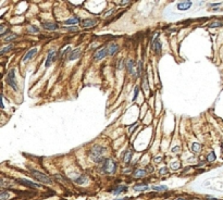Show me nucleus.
<instances>
[{
	"instance_id": "1",
	"label": "nucleus",
	"mask_w": 223,
	"mask_h": 200,
	"mask_svg": "<svg viewBox=\"0 0 223 200\" xmlns=\"http://www.w3.org/2000/svg\"><path fill=\"white\" fill-rule=\"evenodd\" d=\"M105 151H106V148H105V147L100 146V145H94V146L89 149L88 156L91 157V159L93 161L99 163L100 161H101V162L103 161L102 154Z\"/></svg>"
},
{
	"instance_id": "2",
	"label": "nucleus",
	"mask_w": 223,
	"mask_h": 200,
	"mask_svg": "<svg viewBox=\"0 0 223 200\" xmlns=\"http://www.w3.org/2000/svg\"><path fill=\"white\" fill-rule=\"evenodd\" d=\"M101 163L102 164L100 167V170L105 174H113L116 171L118 164H116L114 160H112V159H105Z\"/></svg>"
},
{
	"instance_id": "3",
	"label": "nucleus",
	"mask_w": 223,
	"mask_h": 200,
	"mask_svg": "<svg viewBox=\"0 0 223 200\" xmlns=\"http://www.w3.org/2000/svg\"><path fill=\"white\" fill-rule=\"evenodd\" d=\"M31 174H32V176H33L34 178L37 179V181H39V182H41V183H44V184H52V179L50 178L49 176H47L46 174L41 173V172L36 171V170H32V171H31Z\"/></svg>"
},
{
	"instance_id": "4",
	"label": "nucleus",
	"mask_w": 223,
	"mask_h": 200,
	"mask_svg": "<svg viewBox=\"0 0 223 200\" xmlns=\"http://www.w3.org/2000/svg\"><path fill=\"white\" fill-rule=\"evenodd\" d=\"M7 82H8V84L14 90H17V81H15V70H14V69H11V70L9 71L8 75H7Z\"/></svg>"
},
{
	"instance_id": "5",
	"label": "nucleus",
	"mask_w": 223,
	"mask_h": 200,
	"mask_svg": "<svg viewBox=\"0 0 223 200\" xmlns=\"http://www.w3.org/2000/svg\"><path fill=\"white\" fill-rule=\"evenodd\" d=\"M57 59V49L56 48H51L48 52V56H47V59H46V62H45V67H49L52 63L56 61Z\"/></svg>"
},
{
	"instance_id": "6",
	"label": "nucleus",
	"mask_w": 223,
	"mask_h": 200,
	"mask_svg": "<svg viewBox=\"0 0 223 200\" xmlns=\"http://www.w3.org/2000/svg\"><path fill=\"white\" fill-rule=\"evenodd\" d=\"M125 67L128 69V72L133 76H137V65L135 64V61L133 59H128L126 61Z\"/></svg>"
},
{
	"instance_id": "7",
	"label": "nucleus",
	"mask_w": 223,
	"mask_h": 200,
	"mask_svg": "<svg viewBox=\"0 0 223 200\" xmlns=\"http://www.w3.org/2000/svg\"><path fill=\"white\" fill-rule=\"evenodd\" d=\"M82 54V49L81 48H76V49L71 50V52L68 56V60L69 61H74L76 59H79Z\"/></svg>"
},
{
	"instance_id": "8",
	"label": "nucleus",
	"mask_w": 223,
	"mask_h": 200,
	"mask_svg": "<svg viewBox=\"0 0 223 200\" xmlns=\"http://www.w3.org/2000/svg\"><path fill=\"white\" fill-rule=\"evenodd\" d=\"M17 182H19L20 184H22V185L26 186V187H29V188H41V185L34 183V182H31V181H29V179L20 178V179H17Z\"/></svg>"
},
{
	"instance_id": "9",
	"label": "nucleus",
	"mask_w": 223,
	"mask_h": 200,
	"mask_svg": "<svg viewBox=\"0 0 223 200\" xmlns=\"http://www.w3.org/2000/svg\"><path fill=\"white\" fill-rule=\"evenodd\" d=\"M107 54H108V49L107 48H101V49H99L98 51H96L94 58H95L96 61H100V60H102V59L105 58Z\"/></svg>"
},
{
	"instance_id": "10",
	"label": "nucleus",
	"mask_w": 223,
	"mask_h": 200,
	"mask_svg": "<svg viewBox=\"0 0 223 200\" xmlns=\"http://www.w3.org/2000/svg\"><path fill=\"white\" fill-rule=\"evenodd\" d=\"M107 49H108V54H109V56H114V54H116L119 52L120 47L118 46L116 44H114V42H112V44H110V45L107 47Z\"/></svg>"
},
{
	"instance_id": "11",
	"label": "nucleus",
	"mask_w": 223,
	"mask_h": 200,
	"mask_svg": "<svg viewBox=\"0 0 223 200\" xmlns=\"http://www.w3.org/2000/svg\"><path fill=\"white\" fill-rule=\"evenodd\" d=\"M37 51H38L37 48H32V49H29V51L25 53L24 58H23V62H27V61H29L35 54L37 53Z\"/></svg>"
},
{
	"instance_id": "12",
	"label": "nucleus",
	"mask_w": 223,
	"mask_h": 200,
	"mask_svg": "<svg viewBox=\"0 0 223 200\" xmlns=\"http://www.w3.org/2000/svg\"><path fill=\"white\" fill-rule=\"evenodd\" d=\"M96 24H97V21L94 20V19H86V20H83L82 21V27H84V28L93 27Z\"/></svg>"
},
{
	"instance_id": "13",
	"label": "nucleus",
	"mask_w": 223,
	"mask_h": 200,
	"mask_svg": "<svg viewBox=\"0 0 223 200\" xmlns=\"http://www.w3.org/2000/svg\"><path fill=\"white\" fill-rule=\"evenodd\" d=\"M41 26L48 31H56L58 28V24L54 22H44V23H41Z\"/></svg>"
},
{
	"instance_id": "14",
	"label": "nucleus",
	"mask_w": 223,
	"mask_h": 200,
	"mask_svg": "<svg viewBox=\"0 0 223 200\" xmlns=\"http://www.w3.org/2000/svg\"><path fill=\"white\" fill-rule=\"evenodd\" d=\"M128 190V186H125V185H119V186H116L112 189V192L114 194V195H119V194H122V192H126Z\"/></svg>"
},
{
	"instance_id": "15",
	"label": "nucleus",
	"mask_w": 223,
	"mask_h": 200,
	"mask_svg": "<svg viewBox=\"0 0 223 200\" xmlns=\"http://www.w3.org/2000/svg\"><path fill=\"white\" fill-rule=\"evenodd\" d=\"M153 49L157 54H159L160 52H161V42H160L159 39H155V40H153Z\"/></svg>"
},
{
	"instance_id": "16",
	"label": "nucleus",
	"mask_w": 223,
	"mask_h": 200,
	"mask_svg": "<svg viewBox=\"0 0 223 200\" xmlns=\"http://www.w3.org/2000/svg\"><path fill=\"white\" fill-rule=\"evenodd\" d=\"M190 6H192V2H190V1H183V2H180V3L178 4V9L181 10V11H185V10L190 8Z\"/></svg>"
},
{
	"instance_id": "17",
	"label": "nucleus",
	"mask_w": 223,
	"mask_h": 200,
	"mask_svg": "<svg viewBox=\"0 0 223 200\" xmlns=\"http://www.w3.org/2000/svg\"><path fill=\"white\" fill-rule=\"evenodd\" d=\"M132 156H133V151L132 150H126L125 151V153H124V157H123V161L124 163H130L131 161V159H132Z\"/></svg>"
},
{
	"instance_id": "18",
	"label": "nucleus",
	"mask_w": 223,
	"mask_h": 200,
	"mask_svg": "<svg viewBox=\"0 0 223 200\" xmlns=\"http://www.w3.org/2000/svg\"><path fill=\"white\" fill-rule=\"evenodd\" d=\"M148 185L147 184H139V185H136V186H134V190H136V192H146V190H148Z\"/></svg>"
},
{
	"instance_id": "19",
	"label": "nucleus",
	"mask_w": 223,
	"mask_h": 200,
	"mask_svg": "<svg viewBox=\"0 0 223 200\" xmlns=\"http://www.w3.org/2000/svg\"><path fill=\"white\" fill-rule=\"evenodd\" d=\"M145 175H146V171L145 170H136L133 173V176L135 178H141V177H144Z\"/></svg>"
},
{
	"instance_id": "20",
	"label": "nucleus",
	"mask_w": 223,
	"mask_h": 200,
	"mask_svg": "<svg viewBox=\"0 0 223 200\" xmlns=\"http://www.w3.org/2000/svg\"><path fill=\"white\" fill-rule=\"evenodd\" d=\"M74 182L76 184H79V185H84L87 182V177L85 175H81V176H79V177H76L74 179Z\"/></svg>"
},
{
	"instance_id": "21",
	"label": "nucleus",
	"mask_w": 223,
	"mask_h": 200,
	"mask_svg": "<svg viewBox=\"0 0 223 200\" xmlns=\"http://www.w3.org/2000/svg\"><path fill=\"white\" fill-rule=\"evenodd\" d=\"M26 32L29 34H36L39 32V28H38L37 26H35V25H29V27L26 28Z\"/></svg>"
},
{
	"instance_id": "22",
	"label": "nucleus",
	"mask_w": 223,
	"mask_h": 200,
	"mask_svg": "<svg viewBox=\"0 0 223 200\" xmlns=\"http://www.w3.org/2000/svg\"><path fill=\"white\" fill-rule=\"evenodd\" d=\"M79 17H71V19H69V20H66V21L64 22V24L66 25H74V24H76V23H79Z\"/></svg>"
},
{
	"instance_id": "23",
	"label": "nucleus",
	"mask_w": 223,
	"mask_h": 200,
	"mask_svg": "<svg viewBox=\"0 0 223 200\" xmlns=\"http://www.w3.org/2000/svg\"><path fill=\"white\" fill-rule=\"evenodd\" d=\"M151 188H153L155 192H167V190H168V187H167V186H164V185H160V186H153Z\"/></svg>"
},
{
	"instance_id": "24",
	"label": "nucleus",
	"mask_w": 223,
	"mask_h": 200,
	"mask_svg": "<svg viewBox=\"0 0 223 200\" xmlns=\"http://www.w3.org/2000/svg\"><path fill=\"white\" fill-rule=\"evenodd\" d=\"M143 74V62L138 61L137 63V76H141Z\"/></svg>"
},
{
	"instance_id": "25",
	"label": "nucleus",
	"mask_w": 223,
	"mask_h": 200,
	"mask_svg": "<svg viewBox=\"0 0 223 200\" xmlns=\"http://www.w3.org/2000/svg\"><path fill=\"white\" fill-rule=\"evenodd\" d=\"M200 149H201V146H200L199 144H197V142H195V144L192 145V151H194V152H196V153L199 152Z\"/></svg>"
},
{
	"instance_id": "26",
	"label": "nucleus",
	"mask_w": 223,
	"mask_h": 200,
	"mask_svg": "<svg viewBox=\"0 0 223 200\" xmlns=\"http://www.w3.org/2000/svg\"><path fill=\"white\" fill-rule=\"evenodd\" d=\"M215 158H217V157H215V153L213 151H211L210 153L208 154V157H207V161H208V162H213L215 160Z\"/></svg>"
},
{
	"instance_id": "27",
	"label": "nucleus",
	"mask_w": 223,
	"mask_h": 200,
	"mask_svg": "<svg viewBox=\"0 0 223 200\" xmlns=\"http://www.w3.org/2000/svg\"><path fill=\"white\" fill-rule=\"evenodd\" d=\"M17 37V34H10V35H8L7 37L4 38V42H12L13 39H15V38Z\"/></svg>"
},
{
	"instance_id": "28",
	"label": "nucleus",
	"mask_w": 223,
	"mask_h": 200,
	"mask_svg": "<svg viewBox=\"0 0 223 200\" xmlns=\"http://www.w3.org/2000/svg\"><path fill=\"white\" fill-rule=\"evenodd\" d=\"M220 26H223V22L215 21V22H213V23H211V24L209 25V27H210V28H213V27H220Z\"/></svg>"
},
{
	"instance_id": "29",
	"label": "nucleus",
	"mask_w": 223,
	"mask_h": 200,
	"mask_svg": "<svg viewBox=\"0 0 223 200\" xmlns=\"http://www.w3.org/2000/svg\"><path fill=\"white\" fill-rule=\"evenodd\" d=\"M12 48H13V45H9V46H6L4 48H2V50H1V51H0V54H1V56H3L6 52L10 51V50L12 49Z\"/></svg>"
},
{
	"instance_id": "30",
	"label": "nucleus",
	"mask_w": 223,
	"mask_h": 200,
	"mask_svg": "<svg viewBox=\"0 0 223 200\" xmlns=\"http://www.w3.org/2000/svg\"><path fill=\"white\" fill-rule=\"evenodd\" d=\"M171 167H172L173 170H178V169L181 167V163L178 162V161H176V162H172L171 163Z\"/></svg>"
},
{
	"instance_id": "31",
	"label": "nucleus",
	"mask_w": 223,
	"mask_h": 200,
	"mask_svg": "<svg viewBox=\"0 0 223 200\" xmlns=\"http://www.w3.org/2000/svg\"><path fill=\"white\" fill-rule=\"evenodd\" d=\"M9 198V194L6 192H2L0 194V200H7Z\"/></svg>"
},
{
	"instance_id": "32",
	"label": "nucleus",
	"mask_w": 223,
	"mask_h": 200,
	"mask_svg": "<svg viewBox=\"0 0 223 200\" xmlns=\"http://www.w3.org/2000/svg\"><path fill=\"white\" fill-rule=\"evenodd\" d=\"M123 67H124V60L123 59H120V60H119V62H118V70L123 69Z\"/></svg>"
},
{
	"instance_id": "33",
	"label": "nucleus",
	"mask_w": 223,
	"mask_h": 200,
	"mask_svg": "<svg viewBox=\"0 0 223 200\" xmlns=\"http://www.w3.org/2000/svg\"><path fill=\"white\" fill-rule=\"evenodd\" d=\"M143 87H144L145 92H149V87H148V85H147V81H146V78H145L144 82H143Z\"/></svg>"
},
{
	"instance_id": "34",
	"label": "nucleus",
	"mask_w": 223,
	"mask_h": 200,
	"mask_svg": "<svg viewBox=\"0 0 223 200\" xmlns=\"http://www.w3.org/2000/svg\"><path fill=\"white\" fill-rule=\"evenodd\" d=\"M159 173H160V175H164V174H168V167H161V169H160V172H159Z\"/></svg>"
},
{
	"instance_id": "35",
	"label": "nucleus",
	"mask_w": 223,
	"mask_h": 200,
	"mask_svg": "<svg viewBox=\"0 0 223 200\" xmlns=\"http://www.w3.org/2000/svg\"><path fill=\"white\" fill-rule=\"evenodd\" d=\"M138 89H139V88H138V86H136V87H135V95H134V98H133V100L136 99L137 95H138Z\"/></svg>"
},
{
	"instance_id": "36",
	"label": "nucleus",
	"mask_w": 223,
	"mask_h": 200,
	"mask_svg": "<svg viewBox=\"0 0 223 200\" xmlns=\"http://www.w3.org/2000/svg\"><path fill=\"white\" fill-rule=\"evenodd\" d=\"M68 31L73 33V32H76V31H77V28H76V27H68Z\"/></svg>"
},
{
	"instance_id": "37",
	"label": "nucleus",
	"mask_w": 223,
	"mask_h": 200,
	"mask_svg": "<svg viewBox=\"0 0 223 200\" xmlns=\"http://www.w3.org/2000/svg\"><path fill=\"white\" fill-rule=\"evenodd\" d=\"M161 160H162V158H161V157H158V158H156V159H155V162L159 163V162H160V161H161Z\"/></svg>"
},
{
	"instance_id": "38",
	"label": "nucleus",
	"mask_w": 223,
	"mask_h": 200,
	"mask_svg": "<svg viewBox=\"0 0 223 200\" xmlns=\"http://www.w3.org/2000/svg\"><path fill=\"white\" fill-rule=\"evenodd\" d=\"M206 199H207V200H219V199H217V198H212L211 196H207V197H206Z\"/></svg>"
},
{
	"instance_id": "39",
	"label": "nucleus",
	"mask_w": 223,
	"mask_h": 200,
	"mask_svg": "<svg viewBox=\"0 0 223 200\" xmlns=\"http://www.w3.org/2000/svg\"><path fill=\"white\" fill-rule=\"evenodd\" d=\"M178 150H180V147H174V148H173V149H172V151H173V152H176V151H178Z\"/></svg>"
},
{
	"instance_id": "40",
	"label": "nucleus",
	"mask_w": 223,
	"mask_h": 200,
	"mask_svg": "<svg viewBox=\"0 0 223 200\" xmlns=\"http://www.w3.org/2000/svg\"><path fill=\"white\" fill-rule=\"evenodd\" d=\"M113 11H114L113 9H112V10H110V11H109V12H108L107 14H106V17H110V15H111V13L113 12Z\"/></svg>"
},
{
	"instance_id": "41",
	"label": "nucleus",
	"mask_w": 223,
	"mask_h": 200,
	"mask_svg": "<svg viewBox=\"0 0 223 200\" xmlns=\"http://www.w3.org/2000/svg\"><path fill=\"white\" fill-rule=\"evenodd\" d=\"M113 200H128V198L123 197V198H116V199H113Z\"/></svg>"
},
{
	"instance_id": "42",
	"label": "nucleus",
	"mask_w": 223,
	"mask_h": 200,
	"mask_svg": "<svg viewBox=\"0 0 223 200\" xmlns=\"http://www.w3.org/2000/svg\"><path fill=\"white\" fill-rule=\"evenodd\" d=\"M176 200H187V199H186V198H182V197H181V198H178Z\"/></svg>"
},
{
	"instance_id": "43",
	"label": "nucleus",
	"mask_w": 223,
	"mask_h": 200,
	"mask_svg": "<svg viewBox=\"0 0 223 200\" xmlns=\"http://www.w3.org/2000/svg\"><path fill=\"white\" fill-rule=\"evenodd\" d=\"M192 200H200V199H198V198H193Z\"/></svg>"
}]
</instances>
